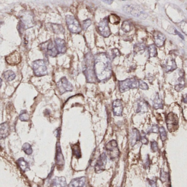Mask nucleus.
Here are the masks:
<instances>
[{
  "label": "nucleus",
  "mask_w": 187,
  "mask_h": 187,
  "mask_svg": "<svg viewBox=\"0 0 187 187\" xmlns=\"http://www.w3.org/2000/svg\"><path fill=\"white\" fill-rule=\"evenodd\" d=\"M94 71L97 81L106 82L113 74L110 57L107 53H99L94 56Z\"/></svg>",
  "instance_id": "f257e3e1"
},
{
  "label": "nucleus",
  "mask_w": 187,
  "mask_h": 187,
  "mask_svg": "<svg viewBox=\"0 0 187 187\" xmlns=\"http://www.w3.org/2000/svg\"><path fill=\"white\" fill-rule=\"evenodd\" d=\"M83 73L88 83H95L97 81L94 71V56L91 52L86 54L83 64Z\"/></svg>",
  "instance_id": "f03ea898"
},
{
  "label": "nucleus",
  "mask_w": 187,
  "mask_h": 187,
  "mask_svg": "<svg viewBox=\"0 0 187 187\" xmlns=\"http://www.w3.org/2000/svg\"><path fill=\"white\" fill-rule=\"evenodd\" d=\"M139 87V80L136 77L128 78L125 80L118 82V87L120 92L123 93L131 89H136Z\"/></svg>",
  "instance_id": "7ed1b4c3"
},
{
  "label": "nucleus",
  "mask_w": 187,
  "mask_h": 187,
  "mask_svg": "<svg viewBox=\"0 0 187 187\" xmlns=\"http://www.w3.org/2000/svg\"><path fill=\"white\" fill-rule=\"evenodd\" d=\"M123 11L126 13L133 17L142 19H145L148 17V14L141 8L134 5H126L123 8Z\"/></svg>",
  "instance_id": "20e7f679"
},
{
  "label": "nucleus",
  "mask_w": 187,
  "mask_h": 187,
  "mask_svg": "<svg viewBox=\"0 0 187 187\" xmlns=\"http://www.w3.org/2000/svg\"><path fill=\"white\" fill-rule=\"evenodd\" d=\"M66 22L69 31L74 34H79L82 31L80 24L73 15L66 16Z\"/></svg>",
  "instance_id": "39448f33"
},
{
  "label": "nucleus",
  "mask_w": 187,
  "mask_h": 187,
  "mask_svg": "<svg viewBox=\"0 0 187 187\" xmlns=\"http://www.w3.org/2000/svg\"><path fill=\"white\" fill-rule=\"evenodd\" d=\"M105 150L107 154L112 160L118 159L120 156L118 143L115 140H111L109 142L105 145Z\"/></svg>",
  "instance_id": "423d86ee"
},
{
  "label": "nucleus",
  "mask_w": 187,
  "mask_h": 187,
  "mask_svg": "<svg viewBox=\"0 0 187 187\" xmlns=\"http://www.w3.org/2000/svg\"><path fill=\"white\" fill-rule=\"evenodd\" d=\"M32 69L35 75L37 77L45 76L48 74L46 63L42 59H38L33 61Z\"/></svg>",
  "instance_id": "0eeeda50"
},
{
  "label": "nucleus",
  "mask_w": 187,
  "mask_h": 187,
  "mask_svg": "<svg viewBox=\"0 0 187 187\" xmlns=\"http://www.w3.org/2000/svg\"><path fill=\"white\" fill-rule=\"evenodd\" d=\"M179 119L177 115L173 112L168 113L166 117V123L170 132H175L178 128Z\"/></svg>",
  "instance_id": "6e6552de"
},
{
  "label": "nucleus",
  "mask_w": 187,
  "mask_h": 187,
  "mask_svg": "<svg viewBox=\"0 0 187 187\" xmlns=\"http://www.w3.org/2000/svg\"><path fill=\"white\" fill-rule=\"evenodd\" d=\"M40 46L41 50L44 51L46 54H47L51 57H54L57 56L58 53L57 50L53 43V42L51 40L42 43Z\"/></svg>",
  "instance_id": "1a4fd4ad"
},
{
  "label": "nucleus",
  "mask_w": 187,
  "mask_h": 187,
  "mask_svg": "<svg viewBox=\"0 0 187 187\" xmlns=\"http://www.w3.org/2000/svg\"><path fill=\"white\" fill-rule=\"evenodd\" d=\"M58 90L61 95L65 93V92H71L73 90V84H71L65 77H63L58 81L57 84Z\"/></svg>",
  "instance_id": "9d476101"
},
{
  "label": "nucleus",
  "mask_w": 187,
  "mask_h": 187,
  "mask_svg": "<svg viewBox=\"0 0 187 187\" xmlns=\"http://www.w3.org/2000/svg\"><path fill=\"white\" fill-rule=\"evenodd\" d=\"M108 19L106 17L101 20L98 25V30L99 34L104 38H108L111 35V31L108 25Z\"/></svg>",
  "instance_id": "9b49d317"
},
{
  "label": "nucleus",
  "mask_w": 187,
  "mask_h": 187,
  "mask_svg": "<svg viewBox=\"0 0 187 187\" xmlns=\"http://www.w3.org/2000/svg\"><path fill=\"white\" fill-rule=\"evenodd\" d=\"M107 155L105 152L102 153L99 157V158L95 162V171L97 173H100L105 170L107 165Z\"/></svg>",
  "instance_id": "f8f14e48"
},
{
  "label": "nucleus",
  "mask_w": 187,
  "mask_h": 187,
  "mask_svg": "<svg viewBox=\"0 0 187 187\" xmlns=\"http://www.w3.org/2000/svg\"><path fill=\"white\" fill-rule=\"evenodd\" d=\"M136 109L137 113H145L149 110V105L148 103L143 98H139L136 102Z\"/></svg>",
  "instance_id": "ddd939ff"
},
{
  "label": "nucleus",
  "mask_w": 187,
  "mask_h": 187,
  "mask_svg": "<svg viewBox=\"0 0 187 187\" xmlns=\"http://www.w3.org/2000/svg\"><path fill=\"white\" fill-rule=\"evenodd\" d=\"M6 61L10 65H17L21 61V56L19 52L14 51L6 57Z\"/></svg>",
  "instance_id": "4468645a"
},
{
  "label": "nucleus",
  "mask_w": 187,
  "mask_h": 187,
  "mask_svg": "<svg viewBox=\"0 0 187 187\" xmlns=\"http://www.w3.org/2000/svg\"><path fill=\"white\" fill-rule=\"evenodd\" d=\"M113 111L115 116H122L123 111V104L122 101L120 99H116L112 104Z\"/></svg>",
  "instance_id": "2eb2a0df"
},
{
  "label": "nucleus",
  "mask_w": 187,
  "mask_h": 187,
  "mask_svg": "<svg viewBox=\"0 0 187 187\" xmlns=\"http://www.w3.org/2000/svg\"><path fill=\"white\" fill-rule=\"evenodd\" d=\"M155 46L161 47L164 45L166 40V36L162 32L158 31H155L153 34Z\"/></svg>",
  "instance_id": "dca6fc26"
},
{
  "label": "nucleus",
  "mask_w": 187,
  "mask_h": 187,
  "mask_svg": "<svg viewBox=\"0 0 187 187\" xmlns=\"http://www.w3.org/2000/svg\"><path fill=\"white\" fill-rule=\"evenodd\" d=\"M68 187H87L86 178L80 177L73 179L69 184Z\"/></svg>",
  "instance_id": "f3484780"
},
{
  "label": "nucleus",
  "mask_w": 187,
  "mask_h": 187,
  "mask_svg": "<svg viewBox=\"0 0 187 187\" xmlns=\"http://www.w3.org/2000/svg\"><path fill=\"white\" fill-rule=\"evenodd\" d=\"M163 68L166 73H170L177 68L175 60L173 58H168L164 64Z\"/></svg>",
  "instance_id": "a211bd4d"
},
{
  "label": "nucleus",
  "mask_w": 187,
  "mask_h": 187,
  "mask_svg": "<svg viewBox=\"0 0 187 187\" xmlns=\"http://www.w3.org/2000/svg\"><path fill=\"white\" fill-rule=\"evenodd\" d=\"M55 160H56V164L59 166H63L64 165V163H65L64 157H63V153L61 152V145L59 143H58L57 145V150H56V155Z\"/></svg>",
  "instance_id": "6ab92c4d"
},
{
  "label": "nucleus",
  "mask_w": 187,
  "mask_h": 187,
  "mask_svg": "<svg viewBox=\"0 0 187 187\" xmlns=\"http://www.w3.org/2000/svg\"><path fill=\"white\" fill-rule=\"evenodd\" d=\"M66 181L64 177H56L51 183V187H66Z\"/></svg>",
  "instance_id": "aec40b11"
},
{
  "label": "nucleus",
  "mask_w": 187,
  "mask_h": 187,
  "mask_svg": "<svg viewBox=\"0 0 187 187\" xmlns=\"http://www.w3.org/2000/svg\"><path fill=\"white\" fill-rule=\"evenodd\" d=\"M180 77L178 79L177 82L175 85V90L177 92L181 91L185 87V80H184V74L182 70H180Z\"/></svg>",
  "instance_id": "412c9836"
},
{
  "label": "nucleus",
  "mask_w": 187,
  "mask_h": 187,
  "mask_svg": "<svg viewBox=\"0 0 187 187\" xmlns=\"http://www.w3.org/2000/svg\"><path fill=\"white\" fill-rule=\"evenodd\" d=\"M141 139V134L137 129H133L130 136V142L131 145L134 146L138 142L140 141Z\"/></svg>",
  "instance_id": "4be33fe9"
},
{
  "label": "nucleus",
  "mask_w": 187,
  "mask_h": 187,
  "mask_svg": "<svg viewBox=\"0 0 187 187\" xmlns=\"http://www.w3.org/2000/svg\"><path fill=\"white\" fill-rule=\"evenodd\" d=\"M55 43L57 46L58 52L59 53H64L66 51V46L65 41L61 38H55Z\"/></svg>",
  "instance_id": "5701e85b"
},
{
  "label": "nucleus",
  "mask_w": 187,
  "mask_h": 187,
  "mask_svg": "<svg viewBox=\"0 0 187 187\" xmlns=\"http://www.w3.org/2000/svg\"><path fill=\"white\" fill-rule=\"evenodd\" d=\"M10 127L7 122H4L0 124V139L7 137L9 134Z\"/></svg>",
  "instance_id": "b1692460"
},
{
  "label": "nucleus",
  "mask_w": 187,
  "mask_h": 187,
  "mask_svg": "<svg viewBox=\"0 0 187 187\" xmlns=\"http://www.w3.org/2000/svg\"><path fill=\"white\" fill-rule=\"evenodd\" d=\"M153 107L155 109H162L164 108L163 101L158 93H157L153 100Z\"/></svg>",
  "instance_id": "393cba45"
},
{
  "label": "nucleus",
  "mask_w": 187,
  "mask_h": 187,
  "mask_svg": "<svg viewBox=\"0 0 187 187\" xmlns=\"http://www.w3.org/2000/svg\"><path fill=\"white\" fill-rule=\"evenodd\" d=\"M17 162L18 165L21 170L24 172H27L30 170V165L27 161L24 159L23 157L19 158L18 160L17 161Z\"/></svg>",
  "instance_id": "a878e982"
},
{
  "label": "nucleus",
  "mask_w": 187,
  "mask_h": 187,
  "mask_svg": "<svg viewBox=\"0 0 187 187\" xmlns=\"http://www.w3.org/2000/svg\"><path fill=\"white\" fill-rule=\"evenodd\" d=\"M146 46L144 43L138 42L134 46V54H141L145 51Z\"/></svg>",
  "instance_id": "bb28decb"
},
{
  "label": "nucleus",
  "mask_w": 187,
  "mask_h": 187,
  "mask_svg": "<svg viewBox=\"0 0 187 187\" xmlns=\"http://www.w3.org/2000/svg\"><path fill=\"white\" fill-rule=\"evenodd\" d=\"M50 24V28L52 29V30L55 34H61L64 33L65 30L64 29V27L61 24H53V23H51Z\"/></svg>",
  "instance_id": "cd10ccee"
},
{
  "label": "nucleus",
  "mask_w": 187,
  "mask_h": 187,
  "mask_svg": "<svg viewBox=\"0 0 187 187\" xmlns=\"http://www.w3.org/2000/svg\"><path fill=\"white\" fill-rule=\"evenodd\" d=\"M71 149L73 152V155L77 159H80L81 157V152L79 143H77L71 145Z\"/></svg>",
  "instance_id": "c85d7f7f"
},
{
  "label": "nucleus",
  "mask_w": 187,
  "mask_h": 187,
  "mask_svg": "<svg viewBox=\"0 0 187 187\" xmlns=\"http://www.w3.org/2000/svg\"><path fill=\"white\" fill-rule=\"evenodd\" d=\"M121 29L125 32H129L133 29V24L132 22L129 20H125L122 23Z\"/></svg>",
  "instance_id": "c756f323"
},
{
  "label": "nucleus",
  "mask_w": 187,
  "mask_h": 187,
  "mask_svg": "<svg viewBox=\"0 0 187 187\" xmlns=\"http://www.w3.org/2000/svg\"><path fill=\"white\" fill-rule=\"evenodd\" d=\"M148 51L150 57H155L157 56V47L155 45L152 44L148 47Z\"/></svg>",
  "instance_id": "7c9ffc66"
},
{
  "label": "nucleus",
  "mask_w": 187,
  "mask_h": 187,
  "mask_svg": "<svg viewBox=\"0 0 187 187\" xmlns=\"http://www.w3.org/2000/svg\"><path fill=\"white\" fill-rule=\"evenodd\" d=\"M4 77L8 81L13 80L15 77V73L12 70H7L4 73Z\"/></svg>",
  "instance_id": "2f4dec72"
},
{
  "label": "nucleus",
  "mask_w": 187,
  "mask_h": 187,
  "mask_svg": "<svg viewBox=\"0 0 187 187\" xmlns=\"http://www.w3.org/2000/svg\"><path fill=\"white\" fill-rule=\"evenodd\" d=\"M108 22H110L111 24H115V25H117L118 23H120V18L118 17V15H116V14H111L108 17Z\"/></svg>",
  "instance_id": "473e14b6"
},
{
  "label": "nucleus",
  "mask_w": 187,
  "mask_h": 187,
  "mask_svg": "<svg viewBox=\"0 0 187 187\" xmlns=\"http://www.w3.org/2000/svg\"><path fill=\"white\" fill-rule=\"evenodd\" d=\"M22 149L24 152V153L28 155H30L32 153V149L31 145L28 143H25L23 144Z\"/></svg>",
  "instance_id": "72a5a7b5"
},
{
  "label": "nucleus",
  "mask_w": 187,
  "mask_h": 187,
  "mask_svg": "<svg viewBox=\"0 0 187 187\" xmlns=\"http://www.w3.org/2000/svg\"><path fill=\"white\" fill-rule=\"evenodd\" d=\"M159 132L160 133V136L161 140L163 142L166 141L168 138V134L165 129L164 127L163 126H161L159 128Z\"/></svg>",
  "instance_id": "f704fd0d"
},
{
  "label": "nucleus",
  "mask_w": 187,
  "mask_h": 187,
  "mask_svg": "<svg viewBox=\"0 0 187 187\" xmlns=\"http://www.w3.org/2000/svg\"><path fill=\"white\" fill-rule=\"evenodd\" d=\"M159 127L157 125L154 124L152 126H150L149 128H148L147 132L148 134H158L159 133Z\"/></svg>",
  "instance_id": "c9c22d12"
},
{
  "label": "nucleus",
  "mask_w": 187,
  "mask_h": 187,
  "mask_svg": "<svg viewBox=\"0 0 187 187\" xmlns=\"http://www.w3.org/2000/svg\"><path fill=\"white\" fill-rule=\"evenodd\" d=\"M19 119L22 121H27L29 119V115L26 110L21 111L19 115Z\"/></svg>",
  "instance_id": "e433bc0d"
},
{
  "label": "nucleus",
  "mask_w": 187,
  "mask_h": 187,
  "mask_svg": "<svg viewBox=\"0 0 187 187\" xmlns=\"http://www.w3.org/2000/svg\"><path fill=\"white\" fill-rule=\"evenodd\" d=\"M91 19H87L84 20V21L82 22V28L84 30H86L88 29V27H90L91 25Z\"/></svg>",
  "instance_id": "4c0bfd02"
},
{
  "label": "nucleus",
  "mask_w": 187,
  "mask_h": 187,
  "mask_svg": "<svg viewBox=\"0 0 187 187\" xmlns=\"http://www.w3.org/2000/svg\"><path fill=\"white\" fill-rule=\"evenodd\" d=\"M168 178V173L165 172L164 170H161L160 173V180L162 183H164L167 181Z\"/></svg>",
  "instance_id": "58836bf2"
},
{
  "label": "nucleus",
  "mask_w": 187,
  "mask_h": 187,
  "mask_svg": "<svg viewBox=\"0 0 187 187\" xmlns=\"http://www.w3.org/2000/svg\"><path fill=\"white\" fill-rule=\"evenodd\" d=\"M141 134V139H140V141L142 142V144H144V145H147L148 144V138L146 137V134H145L144 132L142 131V133H140Z\"/></svg>",
  "instance_id": "ea45409f"
},
{
  "label": "nucleus",
  "mask_w": 187,
  "mask_h": 187,
  "mask_svg": "<svg viewBox=\"0 0 187 187\" xmlns=\"http://www.w3.org/2000/svg\"><path fill=\"white\" fill-rule=\"evenodd\" d=\"M138 88H141L143 90H147L149 89L148 85L145 82L141 80H139V87Z\"/></svg>",
  "instance_id": "a19ab883"
},
{
  "label": "nucleus",
  "mask_w": 187,
  "mask_h": 187,
  "mask_svg": "<svg viewBox=\"0 0 187 187\" xmlns=\"http://www.w3.org/2000/svg\"><path fill=\"white\" fill-rule=\"evenodd\" d=\"M151 150H152V152L154 153V152H157V151L158 150L159 148H158V144H157V142L155 141H153L151 142Z\"/></svg>",
  "instance_id": "79ce46f5"
},
{
  "label": "nucleus",
  "mask_w": 187,
  "mask_h": 187,
  "mask_svg": "<svg viewBox=\"0 0 187 187\" xmlns=\"http://www.w3.org/2000/svg\"><path fill=\"white\" fill-rule=\"evenodd\" d=\"M111 52H112V55H113V59H114L116 57H119L121 56V53L119 51V50L118 48H114L111 50Z\"/></svg>",
  "instance_id": "37998d69"
},
{
  "label": "nucleus",
  "mask_w": 187,
  "mask_h": 187,
  "mask_svg": "<svg viewBox=\"0 0 187 187\" xmlns=\"http://www.w3.org/2000/svg\"><path fill=\"white\" fill-rule=\"evenodd\" d=\"M150 165V161L149 159V155L148 154L145 158V162L144 163V167L145 168H149Z\"/></svg>",
  "instance_id": "c03bdc74"
},
{
  "label": "nucleus",
  "mask_w": 187,
  "mask_h": 187,
  "mask_svg": "<svg viewBox=\"0 0 187 187\" xmlns=\"http://www.w3.org/2000/svg\"><path fill=\"white\" fill-rule=\"evenodd\" d=\"M148 185H149V187H157V184L155 181H153V180H148Z\"/></svg>",
  "instance_id": "a18cd8bd"
},
{
  "label": "nucleus",
  "mask_w": 187,
  "mask_h": 187,
  "mask_svg": "<svg viewBox=\"0 0 187 187\" xmlns=\"http://www.w3.org/2000/svg\"><path fill=\"white\" fill-rule=\"evenodd\" d=\"M175 32L177 33V34L178 35H179L180 36V38H182V40H184V38L183 36L180 33V32H178V31L176 29H175Z\"/></svg>",
  "instance_id": "49530a36"
},
{
  "label": "nucleus",
  "mask_w": 187,
  "mask_h": 187,
  "mask_svg": "<svg viewBox=\"0 0 187 187\" xmlns=\"http://www.w3.org/2000/svg\"><path fill=\"white\" fill-rule=\"evenodd\" d=\"M104 2H107V4H111L113 1H103Z\"/></svg>",
  "instance_id": "de8ad7c7"
},
{
  "label": "nucleus",
  "mask_w": 187,
  "mask_h": 187,
  "mask_svg": "<svg viewBox=\"0 0 187 187\" xmlns=\"http://www.w3.org/2000/svg\"><path fill=\"white\" fill-rule=\"evenodd\" d=\"M2 80L0 78V88H1V86H2Z\"/></svg>",
  "instance_id": "09e8293b"
}]
</instances>
